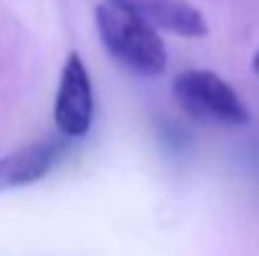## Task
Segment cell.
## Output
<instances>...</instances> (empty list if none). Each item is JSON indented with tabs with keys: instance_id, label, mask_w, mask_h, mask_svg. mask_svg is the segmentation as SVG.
I'll return each mask as SVG.
<instances>
[{
	"instance_id": "obj_5",
	"label": "cell",
	"mask_w": 259,
	"mask_h": 256,
	"mask_svg": "<svg viewBox=\"0 0 259 256\" xmlns=\"http://www.w3.org/2000/svg\"><path fill=\"white\" fill-rule=\"evenodd\" d=\"M61 156H63V143L53 138L35 141L8 156H0V191L20 188V186H30L40 181L43 176L53 171Z\"/></svg>"
},
{
	"instance_id": "obj_4",
	"label": "cell",
	"mask_w": 259,
	"mask_h": 256,
	"mask_svg": "<svg viewBox=\"0 0 259 256\" xmlns=\"http://www.w3.org/2000/svg\"><path fill=\"white\" fill-rule=\"evenodd\" d=\"M106 3L134 13L156 30H166L181 38H201L209 33L204 15L184 0H106Z\"/></svg>"
},
{
	"instance_id": "obj_3",
	"label": "cell",
	"mask_w": 259,
	"mask_h": 256,
	"mask_svg": "<svg viewBox=\"0 0 259 256\" xmlns=\"http://www.w3.org/2000/svg\"><path fill=\"white\" fill-rule=\"evenodd\" d=\"M53 118L66 138H81L93 123V85L86 63L78 53H71L61 71V83L56 93Z\"/></svg>"
},
{
	"instance_id": "obj_2",
	"label": "cell",
	"mask_w": 259,
	"mask_h": 256,
	"mask_svg": "<svg viewBox=\"0 0 259 256\" xmlns=\"http://www.w3.org/2000/svg\"><path fill=\"white\" fill-rule=\"evenodd\" d=\"M174 95L179 106L199 121L227 126H242L249 121V111L237 90L211 71H186L176 76Z\"/></svg>"
},
{
	"instance_id": "obj_6",
	"label": "cell",
	"mask_w": 259,
	"mask_h": 256,
	"mask_svg": "<svg viewBox=\"0 0 259 256\" xmlns=\"http://www.w3.org/2000/svg\"><path fill=\"white\" fill-rule=\"evenodd\" d=\"M252 68H254V73L259 76V48H257V53H254V58H252Z\"/></svg>"
},
{
	"instance_id": "obj_1",
	"label": "cell",
	"mask_w": 259,
	"mask_h": 256,
	"mask_svg": "<svg viewBox=\"0 0 259 256\" xmlns=\"http://www.w3.org/2000/svg\"><path fill=\"white\" fill-rule=\"evenodd\" d=\"M96 28L106 50L139 76H159L166 68V48L149 23L134 13L103 3L96 8Z\"/></svg>"
}]
</instances>
